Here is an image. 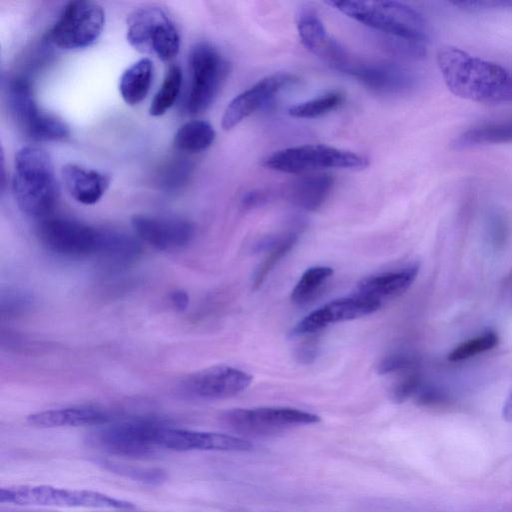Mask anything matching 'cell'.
I'll return each instance as SVG.
<instances>
[{"mask_svg":"<svg viewBox=\"0 0 512 512\" xmlns=\"http://www.w3.org/2000/svg\"><path fill=\"white\" fill-rule=\"evenodd\" d=\"M437 62L454 95L481 103L512 102V74L504 67L452 46L438 51Z\"/></svg>","mask_w":512,"mask_h":512,"instance_id":"1","label":"cell"},{"mask_svg":"<svg viewBox=\"0 0 512 512\" xmlns=\"http://www.w3.org/2000/svg\"><path fill=\"white\" fill-rule=\"evenodd\" d=\"M12 193L19 209L28 216L44 217L53 210L59 187L52 159L45 150L27 146L16 153Z\"/></svg>","mask_w":512,"mask_h":512,"instance_id":"2","label":"cell"},{"mask_svg":"<svg viewBox=\"0 0 512 512\" xmlns=\"http://www.w3.org/2000/svg\"><path fill=\"white\" fill-rule=\"evenodd\" d=\"M326 4L386 36L426 47L429 38L426 20L404 3L338 0Z\"/></svg>","mask_w":512,"mask_h":512,"instance_id":"3","label":"cell"},{"mask_svg":"<svg viewBox=\"0 0 512 512\" xmlns=\"http://www.w3.org/2000/svg\"><path fill=\"white\" fill-rule=\"evenodd\" d=\"M0 502L23 507L133 510L135 505L98 491L50 485H15L0 489Z\"/></svg>","mask_w":512,"mask_h":512,"instance_id":"4","label":"cell"},{"mask_svg":"<svg viewBox=\"0 0 512 512\" xmlns=\"http://www.w3.org/2000/svg\"><path fill=\"white\" fill-rule=\"evenodd\" d=\"M162 421L149 417L116 418L92 433L90 440L110 454L129 458L155 455L156 434Z\"/></svg>","mask_w":512,"mask_h":512,"instance_id":"5","label":"cell"},{"mask_svg":"<svg viewBox=\"0 0 512 512\" xmlns=\"http://www.w3.org/2000/svg\"><path fill=\"white\" fill-rule=\"evenodd\" d=\"M267 169L298 174L318 169H364L369 160L363 155L323 144H305L275 151L263 159Z\"/></svg>","mask_w":512,"mask_h":512,"instance_id":"6","label":"cell"},{"mask_svg":"<svg viewBox=\"0 0 512 512\" xmlns=\"http://www.w3.org/2000/svg\"><path fill=\"white\" fill-rule=\"evenodd\" d=\"M126 37L130 45L143 54L168 61L179 52L178 31L160 7L147 6L135 10L127 20Z\"/></svg>","mask_w":512,"mask_h":512,"instance_id":"7","label":"cell"},{"mask_svg":"<svg viewBox=\"0 0 512 512\" xmlns=\"http://www.w3.org/2000/svg\"><path fill=\"white\" fill-rule=\"evenodd\" d=\"M6 99L12 117L30 139L54 141L69 136L70 130L65 121L39 108L26 79H10L6 87Z\"/></svg>","mask_w":512,"mask_h":512,"instance_id":"8","label":"cell"},{"mask_svg":"<svg viewBox=\"0 0 512 512\" xmlns=\"http://www.w3.org/2000/svg\"><path fill=\"white\" fill-rule=\"evenodd\" d=\"M189 65L192 82L187 110L190 114H198L216 98L227 76L228 63L212 44L200 42L190 50Z\"/></svg>","mask_w":512,"mask_h":512,"instance_id":"9","label":"cell"},{"mask_svg":"<svg viewBox=\"0 0 512 512\" xmlns=\"http://www.w3.org/2000/svg\"><path fill=\"white\" fill-rule=\"evenodd\" d=\"M221 419L231 429L254 436H271L320 421L314 413L291 407L236 408L224 412Z\"/></svg>","mask_w":512,"mask_h":512,"instance_id":"10","label":"cell"},{"mask_svg":"<svg viewBox=\"0 0 512 512\" xmlns=\"http://www.w3.org/2000/svg\"><path fill=\"white\" fill-rule=\"evenodd\" d=\"M105 14L100 5L87 0L70 2L49 33L55 46L81 49L92 45L101 35Z\"/></svg>","mask_w":512,"mask_h":512,"instance_id":"11","label":"cell"},{"mask_svg":"<svg viewBox=\"0 0 512 512\" xmlns=\"http://www.w3.org/2000/svg\"><path fill=\"white\" fill-rule=\"evenodd\" d=\"M38 236L48 250L66 257L99 254L103 242V230L62 217L44 219Z\"/></svg>","mask_w":512,"mask_h":512,"instance_id":"12","label":"cell"},{"mask_svg":"<svg viewBox=\"0 0 512 512\" xmlns=\"http://www.w3.org/2000/svg\"><path fill=\"white\" fill-rule=\"evenodd\" d=\"M296 26L302 44L334 69L346 73L355 58L332 37L317 12L302 7L296 15Z\"/></svg>","mask_w":512,"mask_h":512,"instance_id":"13","label":"cell"},{"mask_svg":"<svg viewBox=\"0 0 512 512\" xmlns=\"http://www.w3.org/2000/svg\"><path fill=\"white\" fill-rule=\"evenodd\" d=\"M159 450L170 451H246L252 444L240 437L176 428L163 423L156 435Z\"/></svg>","mask_w":512,"mask_h":512,"instance_id":"14","label":"cell"},{"mask_svg":"<svg viewBox=\"0 0 512 512\" xmlns=\"http://www.w3.org/2000/svg\"><path fill=\"white\" fill-rule=\"evenodd\" d=\"M294 74L278 72L268 75L234 97L224 110L221 125L224 130L237 126L245 118L273 99L281 90L295 84Z\"/></svg>","mask_w":512,"mask_h":512,"instance_id":"15","label":"cell"},{"mask_svg":"<svg viewBox=\"0 0 512 512\" xmlns=\"http://www.w3.org/2000/svg\"><path fill=\"white\" fill-rule=\"evenodd\" d=\"M251 382L252 376L243 370L228 365H214L189 375L184 384L191 395L218 400L241 393Z\"/></svg>","mask_w":512,"mask_h":512,"instance_id":"16","label":"cell"},{"mask_svg":"<svg viewBox=\"0 0 512 512\" xmlns=\"http://www.w3.org/2000/svg\"><path fill=\"white\" fill-rule=\"evenodd\" d=\"M380 301L357 294L332 300L309 313L292 330V335L314 333L337 322L354 320L380 309Z\"/></svg>","mask_w":512,"mask_h":512,"instance_id":"17","label":"cell"},{"mask_svg":"<svg viewBox=\"0 0 512 512\" xmlns=\"http://www.w3.org/2000/svg\"><path fill=\"white\" fill-rule=\"evenodd\" d=\"M131 224L141 241L163 251L185 247L194 233L189 222L178 218L135 215Z\"/></svg>","mask_w":512,"mask_h":512,"instance_id":"18","label":"cell"},{"mask_svg":"<svg viewBox=\"0 0 512 512\" xmlns=\"http://www.w3.org/2000/svg\"><path fill=\"white\" fill-rule=\"evenodd\" d=\"M118 418L112 411L92 405L49 409L30 414L27 422L38 428L100 427Z\"/></svg>","mask_w":512,"mask_h":512,"instance_id":"19","label":"cell"},{"mask_svg":"<svg viewBox=\"0 0 512 512\" xmlns=\"http://www.w3.org/2000/svg\"><path fill=\"white\" fill-rule=\"evenodd\" d=\"M346 74L379 93H400L413 85L411 74L393 63H367L355 59Z\"/></svg>","mask_w":512,"mask_h":512,"instance_id":"20","label":"cell"},{"mask_svg":"<svg viewBox=\"0 0 512 512\" xmlns=\"http://www.w3.org/2000/svg\"><path fill=\"white\" fill-rule=\"evenodd\" d=\"M418 266L387 271L363 278L356 286L354 294L382 302L406 292L415 281Z\"/></svg>","mask_w":512,"mask_h":512,"instance_id":"21","label":"cell"},{"mask_svg":"<svg viewBox=\"0 0 512 512\" xmlns=\"http://www.w3.org/2000/svg\"><path fill=\"white\" fill-rule=\"evenodd\" d=\"M334 179L325 173L306 174L284 188V197L294 206L307 211L319 209L329 197Z\"/></svg>","mask_w":512,"mask_h":512,"instance_id":"22","label":"cell"},{"mask_svg":"<svg viewBox=\"0 0 512 512\" xmlns=\"http://www.w3.org/2000/svg\"><path fill=\"white\" fill-rule=\"evenodd\" d=\"M61 174L71 197L85 205L98 202L110 183L107 175L72 163L63 166Z\"/></svg>","mask_w":512,"mask_h":512,"instance_id":"23","label":"cell"},{"mask_svg":"<svg viewBox=\"0 0 512 512\" xmlns=\"http://www.w3.org/2000/svg\"><path fill=\"white\" fill-rule=\"evenodd\" d=\"M512 142V117L490 120L461 133L453 142L457 149Z\"/></svg>","mask_w":512,"mask_h":512,"instance_id":"24","label":"cell"},{"mask_svg":"<svg viewBox=\"0 0 512 512\" xmlns=\"http://www.w3.org/2000/svg\"><path fill=\"white\" fill-rule=\"evenodd\" d=\"M153 76V63L141 58L128 67L120 77L119 91L129 105L140 103L148 94Z\"/></svg>","mask_w":512,"mask_h":512,"instance_id":"25","label":"cell"},{"mask_svg":"<svg viewBox=\"0 0 512 512\" xmlns=\"http://www.w3.org/2000/svg\"><path fill=\"white\" fill-rule=\"evenodd\" d=\"M216 136L212 125L204 120L186 122L174 135L175 148L184 152L196 153L207 149Z\"/></svg>","mask_w":512,"mask_h":512,"instance_id":"26","label":"cell"},{"mask_svg":"<svg viewBox=\"0 0 512 512\" xmlns=\"http://www.w3.org/2000/svg\"><path fill=\"white\" fill-rule=\"evenodd\" d=\"M140 253L138 242L124 233L103 230V242L99 255L115 264H125Z\"/></svg>","mask_w":512,"mask_h":512,"instance_id":"27","label":"cell"},{"mask_svg":"<svg viewBox=\"0 0 512 512\" xmlns=\"http://www.w3.org/2000/svg\"><path fill=\"white\" fill-rule=\"evenodd\" d=\"M298 239L296 232H289L284 235L272 238L262 245L269 248V253L256 269L253 278L254 288H259L271 270L284 258L295 246Z\"/></svg>","mask_w":512,"mask_h":512,"instance_id":"28","label":"cell"},{"mask_svg":"<svg viewBox=\"0 0 512 512\" xmlns=\"http://www.w3.org/2000/svg\"><path fill=\"white\" fill-rule=\"evenodd\" d=\"M344 94L333 90L305 102L298 103L288 109L294 118L312 119L336 110L344 102Z\"/></svg>","mask_w":512,"mask_h":512,"instance_id":"29","label":"cell"},{"mask_svg":"<svg viewBox=\"0 0 512 512\" xmlns=\"http://www.w3.org/2000/svg\"><path fill=\"white\" fill-rule=\"evenodd\" d=\"M332 275L333 269L328 266L308 268L294 286L291 300L297 305L308 303Z\"/></svg>","mask_w":512,"mask_h":512,"instance_id":"30","label":"cell"},{"mask_svg":"<svg viewBox=\"0 0 512 512\" xmlns=\"http://www.w3.org/2000/svg\"><path fill=\"white\" fill-rule=\"evenodd\" d=\"M182 85V70L178 65H171L164 77L162 85L155 94L149 113L152 116H161L175 103Z\"/></svg>","mask_w":512,"mask_h":512,"instance_id":"31","label":"cell"},{"mask_svg":"<svg viewBox=\"0 0 512 512\" xmlns=\"http://www.w3.org/2000/svg\"><path fill=\"white\" fill-rule=\"evenodd\" d=\"M498 342V335L489 331L462 342L448 354L447 359L451 362L466 360L493 349Z\"/></svg>","mask_w":512,"mask_h":512,"instance_id":"32","label":"cell"},{"mask_svg":"<svg viewBox=\"0 0 512 512\" xmlns=\"http://www.w3.org/2000/svg\"><path fill=\"white\" fill-rule=\"evenodd\" d=\"M422 385L420 374L414 369L410 370L392 388L391 397L394 402L402 403L413 396L415 397Z\"/></svg>","mask_w":512,"mask_h":512,"instance_id":"33","label":"cell"},{"mask_svg":"<svg viewBox=\"0 0 512 512\" xmlns=\"http://www.w3.org/2000/svg\"><path fill=\"white\" fill-rule=\"evenodd\" d=\"M415 359L406 353H396L383 358L377 365L380 374L407 372L414 369Z\"/></svg>","mask_w":512,"mask_h":512,"instance_id":"34","label":"cell"},{"mask_svg":"<svg viewBox=\"0 0 512 512\" xmlns=\"http://www.w3.org/2000/svg\"><path fill=\"white\" fill-rule=\"evenodd\" d=\"M30 306L31 298L19 291H8L1 297L2 314L8 317L24 313Z\"/></svg>","mask_w":512,"mask_h":512,"instance_id":"35","label":"cell"},{"mask_svg":"<svg viewBox=\"0 0 512 512\" xmlns=\"http://www.w3.org/2000/svg\"><path fill=\"white\" fill-rule=\"evenodd\" d=\"M108 465L111 471L119 472L136 480H142L145 482H159L164 477L163 473L159 470L142 469L120 463H108Z\"/></svg>","mask_w":512,"mask_h":512,"instance_id":"36","label":"cell"},{"mask_svg":"<svg viewBox=\"0 0 512 512\" xmlns=\"http://www.w3.org/2000/svg\"><path fill=\"white\" fill-rule=\"evenodd\" d=\"M415 399L419 405L426 407L441 406L447 401V397L442 390L426 385H422L415 395Z\"/></svg>","mask_w":512,"mask_h":512,"instance_id":"37","label":"cell"},{"mask_svg":"<svg viewBox=\"0 0 512 512\" xmlns=\"http://www.w3.org/2000/svg\"><path fill=\"white\" fill-rule=\"evenodd\" d=\"M189 173V166L185 162H177L172 165L170 171L167 170L164 176V185L175 187L185 181Z\"/></svg>","mask_w":512,"mask_h":512,"instance_id":"38","label":"cell"},{"mask_svg":"<svg viewBox=\"0 0 512 512\" xmlns=\"http://www.w3.org/2000/svg\"><path fill=\"white\" fill-rule=\"evenodd\" d=\"M270 193L263 189H252L247 191L241 198V205L246 209L256 208L263 205L269 199Z\"/></svg>","mask_w":512,"mask_h":512,"instance_id":"39","label":"cell"},{"mask_svg":"<svg viewBox=\"0 0 512 512\" xmlns=\"http://www.w3.org/2000/svg\"><path fill=\"white\" fill-rule=\"evenodd\" d=\"M170 302L173 308L179 312H183L189 305V296L187 292L181 289H176L169 294Z\"/></svg>","mask_w":512,"mask_h":512,"instance_id":"40","label":"cell"},{"mask_svg":"<svg viewBox=\"0 0 512 512\" xmlns=\"http://www.w3.org/2000/svg\"><path fill=\"white\" fill-rule=\"evenodd\" d=\"M502 416L505 421L512 422V393L507 397L502 408Z\"/></svg>","mask_w":512,"mask_h":512,"instance_id":"41","label":"cell"},{"mask_svg":"<svg viewBox=\"0 0 512 512\" xmlns=\"http://www.w3.org/2000/svg\"><path fill=\"white\" fill-rule=\"evenodd\" d=\"M11 512V511H9ZM15 512H53V511H45V510H21ZM121 512H133L132 510H122Z\"/></svg>","mask_w":512,"mask_h":512,"instance_id":"42","label":"cell"}]
</instances>
